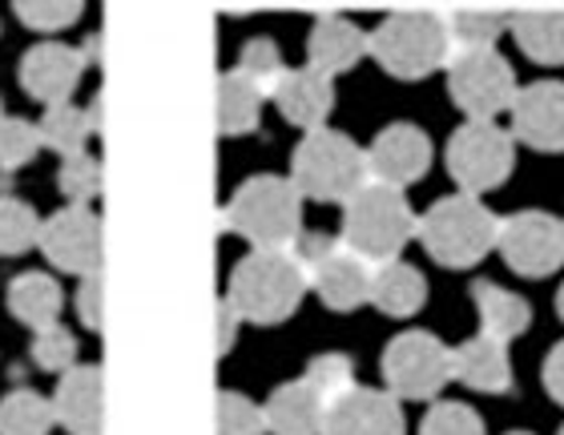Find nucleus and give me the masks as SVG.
<instances>
[{"instance_id":"nucleus-1","label":"nucleus","mask_w":564,"mask_h":435,"mask_svg":"<svg viewBox=\"0 0 564 435\" xmlns=\"http://www.w3.org/2000/svg\"><path fill=\"white\" fill-rule=\"evenodd\" d=\"M223 226L254 250H291L303 235V194L291 177L254 174L223 206Z\"/></svg>"},{"instance_id":"nucleus-2","label":"nucleus","mask_w":564,"mask_h":435,"mask_svg":"<svg viewBox=\"0 0 564 435\" xmlns=\"http://www.w3.org/2000/svg\"><path fill=\"white\" fill-rule=\"evenodd\" d=\"M306 274L286 250H250L247 259L235 262L226 303L235 306L242 323L254 327H274L299 311L306 294Z\"/></svg>"},{"instance_id":"nucleus-3","label":"nucleus","mask_w":564,"mask_h":435,"mask_svg":"<svg viewBox=\"0 0 564 435\" xmlns=\"http://www.w3.org/2000/svg\"><path fill=\"white\" fill-rule=\"evenodd\" d=\"M452 53H456V45L447 36L444 12L432 9L388 12L371 33V57L395 81H423L435 69H447Z\"/></svg>"},{"instance_id":"nucleus-4","label":"nucleus","mask_w":564,"mask_h":435,"mask_svg":"<svg viewBox=\"0 0 564 435\" xmlns=\"http://www.w3.org/2000/svg\"><path fill=\"white\" fill-rule=\"evenodd\" d=\"M294 189L303 202H347L371 182L367 170V150L343 130H315L303 133V142L291 153V174Z\"/></svg>"},{"instance_id":"nucleus-5","label":"nucleus","mask_w":564,"mask_h":435,"mask_svg":"<svg viewBox=\"0 0 564 435\" xmlns=\"http://www.w3.org/2000/svg\"><path fill=\"white\" fill-rule=\"evenodd\" d=\"M415 226L420 218L412 214L403 189L367 182L343 206V247L371 267H383V262L400 259V250L415 238Z\"/></svg>"},{"instance_id":"nucleus-6","label":"nucleus","mask_w":564,"mask_h":435,"mask_svg":"<svg viewBox=\"0 0 564 435\" xmlns=\"http://www.w3.org/2000/svg\"><path fill=\"white\" fill-rule=\"evenodd\" d=\"M500 222L492 210L471 194L440 198L415 226V238L423 242L427 259H435L447 271H468L496 247Z\"/></svg>"},{"instance_id":"nucleus-7","label":"nucleus","mask_w":564,"mask_h":435,"mask_svg":"<svg viewBox=\"0 0 564 435\" xmlns=\"http://www.w3.org/2000/svg\"><path fill=\"white\" fill-rule=\"evenodd\" d=\"M517 165V138L496 121H464L447 142V174L456 177L459 194L480 198L500 189Z\"/></svg>"},{"instance_id":"nucleus-8","label":"nucleus","mask_w":564,"mask_h":435,"mask_svg":"<svg viewBox=\"0 0 564 435\" xmlns=\"http://www.w3.org/2000/svg\"><path fill=\"white\" fill-rule=\"evenodd\" d=\"M447 89L468 121H496L517 101V73L496 48H456L447 61Z\"/></svg>"},{"instance_id":"nucleus-9","label":"nucleus","mask_w":564,"mask_h":435,"mask_svg":"<svg viewBox=\"0 0 564 435\" xmlns=\"http://www.w3.org/2000/svg\"><path fill=\"white\" fill-rule=\"evenodd\" d=\"M383 379L395 400H435L456 379L452 347L427 330H403L383 351Z\"/></svg>"},{"instance_id":"nucleus-10","label":"nucleus","mask_w":564,"mask_h":435,"mask_svg":"<svg viewBox=\"0 0 564 435\" xmlns=\"http://www.w3.org/2000/svg\"><path fill=\"white\" fill-rule=\"evenodd\" d=\"M41 254L53 271L65 274H97L106 259V230H101V214L94 206H61L48 214L41 226Z\"/></svg>"},{"instance_id":"nucleus-11","label":"nucleus","mask_w":564,"mask_h":435,"mask_svg":"<svg viewBox=\"0 0 564 435\" xmlns=\"http://www.w3.org/2000/svg\"><path fill=\"white\" fill-rule=\"evenodd\" d=\"M496 247L505 262L524 279H549L564 267V222L556 214L520 210L500 222Z\"/></svg>"},{"instance_id":"nucleus-12","label":"nucleus","mask_w":564,"mask_h":435,"mask_svg":"<svg viewBox=\"0 0 564 435\" xmlns=\"http://www.w3.org/2000/svg\"><path fill=\"white\" fill-rule=\"evenodd\" d=\"M89 45H65V41H41V45L24 48L21 65H17V81L36 106H65L73 101L77 85H82L85 69H89Z\"/></svg>"},{"instance_id":"nucleus-13","label":"nucleus","mask_w":564,"mask_h":435,"mask_svg":"<svg viewBox=\"0 0 564 435\" xmlns=\"http://www.w3.org/2000/svg\"><path fill=\"white\" fill-rule=\"evenodd\" d=\"M427 165H432V138L412 121H395L388 130H379V138L367 150L371 182L391 189H408L412 182H420Z\"/></svg>"},{"instance_id":"nucleus-14","label":"nucleus","mask_w":564,"mask_h":435,"mask_svg":"<svg viewBox=\"0 0 564 435\" xmlns=\"http://www.w3.org/2000/svg\"><path fill=\"white\" fill-rule=\"evenodd\" d=\"M53 412H57L61 432H106V371H101V363H77L73 371H65L53 388Z\"/></svg>"},{"instance_id":"nucleus-15","label":"nucleus","mask_w":564,"mask_h":435,"mask_svg":"<svg viewBox=\"0 0 564 435\" xmlns=\"http://www.w3.org/2000/svg\"><path fill=\"white\" fill-rule=\"evenodd\" d=\"M512 138L541 153L564 150V85L532 81L512 101Z\"/></svg>"},{"instance_id":"nucleus-16","label":"nucleus","mask_w":564,"mask_h":435,"mask_svg":"<svg viewBox=\"0 0 564 435\" xmlns=\"http://www.w3.org/2000/svg\"><path fill=\"white\" fill-rule=\"evenodd\" d=\"M371 53V33H364L351 17H339V12H323L315 24H311V36H306V65L318 69L323 77H339V73H351L359 61Z\"/></svg>"},{"instance_id":"nucleus-17","label":"nucleus","mask_w":564,"mask_h":435,"mask_svg":"<svg viewBox=\"0 0 564 435\" xmlns=\"http://www.w3.org/2000/svg\"><path fill=\"white\" fill-rule=\"evenodd\" d=\"M323 435H403V407L391 391L351 388L330 403Z\"/></svg>"},{"instance_id":"nucleus-18","label":"nucleus","mask_w":564,"mask_h":435,"mask_svg":"<svg viewBox=\"0 0 564 435\" xmlns=\"http://www.w3.org/2000/svg\"><path fill=\"white\" fill-rule=\"evenodd\" d=\"M271 97L291 126H299L303 133H315L327 130V118L335 109V81L323 77L318 69H311V65H303V69L282 73Z\"/></svg>"},{"instance_id":"nucleus-19","label":"nucleus","mask_w":564,"mask_h":435,"mask_svg":"<svg viewBox=\"0 0 564 435\" xmlns=\"http://www.w3.org/2000/svg\"><path fill=\"white\" fill-rule=\"evenodd\" d=\"M371 279H376V267L351 254L347 247H339L323 267L306 274V283L323 298V306L339 311V315H351L364 303H371Z\"/></svg>"},{"instance_id":"nucleus-20","label":"nucleus","mask_w":564,"mask_h":435,"mask_svg":"<svg viewBox=\"0 0 564 435\" xmlns=\"http://www.w3.org/2000/svg\"><path fill=\"white\" fill-rule=\"evenodd\" d=\"M330 400H323L306 379H291L271 391V400L262 403L267 432L271 435H323L327 432Z\"/></svg>"},{"instance_id":"nucleus-21","label":"nucleus","mask_w":564,"mask_h":435,"mask_svg":"<svg viewBox=\"0 0 564 435\" xmlns=\"http://www.w3.org/2000/svg\"><path fill=\"white\" fill-rule=\"evenodd\" d=\"M452 371H456V379L464 388L500 395V391L512 388L508 342L488 339V335H476V339L459 342V347H452Z\"/></svg>"},{"instance_id":"nucleus-22","label":"nucleus","mask_w":564,"mask_h":435,"mask_svg":"<svg viewBox=\"0 0 564 435\" xmlns=\"http://www.w3.org/2000/svg\"><path fill=\"white\" fill-rule=\"evenodd\" d=\"M4 306L9 315L29 330H45L53 323H61L65 311V291L48 271H24L17 279H9L4 286Z\"/></svg>"},{"instance_id":"nucleus-23","label":"nucleus","mask_w":564,"mask_h":435,"mask_svg":"<svg viewBox=\"0 0 564 435\" xmlns=\"http://www.w3.org/2000/svg\"><path fill=\"white\" fill-rule=\"evenodd\" d=\"M267 89L254 85L242 69H226L218 77V133L223 138H247L262 126Z\"/></svg>"},{"instance_id":"nucleus-24","label":"nucleus","mask_w":564,"mask_h":435,"mask_svg":"<svg viewBox=\"0 0 564 435\" xmlns=\"http://www.w3.org/2000/svg\"><path fill=\"white\" fill-rule=\"evenodd\" d=\"M41 138H45V150L61 153V157H77V153H89V138L101 130V101L85 109L77 101H65V106H53L41 113Z\"/></svg>"},{"instance_id":"nucleus-25","label":"nucleus","mask_w":564,"mask_h":435,"mask_svg":"<svg viewBox=\"0 0 564 435\" xmlns=\"http://www.w3.org/2000/svg\"><path fill=\"white\" fill-rule=\"evenodd\" d=\"M508 33L536 65H564V9H517Z\"/></svg>"},{"instance_id":"nucleus-26","label":"nucleus","mask_w":564,"mask_h":435,"mask_svg":"<svg viewBox=\"0 0 564 435\" xmlns=\"http://www.w3.org/2000/svg\"><path fill=\"white\" fill-rule=\"evenodd\" d=\"M371 303L391 318H408L427 303V279L408 262H383L371 279Z\"/></svg>"},{"instance_id":"nucleus-27","label":"nucleus","mask_w":564,"mask_h":435,"mask_svg":"<svg viewBox=\"0 0 564 435\" xmlns=\"http://www.w3.org/2000/svg\"><path fill=\"white\" fill-rule=\"evenodd\" d=\"M471 298H476V306H480V323H484V335H488V339L508 342L529 330L532 311L520 294L505 291V286H496V283H484L480 279V283L471 286Z\"/></svg>"},{"instance_id":"nucleus-28","label":"nucleus","mask_w":564,"mask_h":435,"mask_svg":"<svg viewBox=\"0 0 564 435\" xmlns=\"http://www.w3.org/2000/svg\"><path fill=\"white\" fill-rule=\"evenodd\" d=\"M57 427L53 395L36 388H17L0 400V435H48Z\"/></svg>"},{"instance_id":"nucleus-29","label":"nucleus","mask_w":564,"mask_h":435,"mask_svg":"<svg viewBox=\"0 0 564 435\" xmlns=\"http://www.w3.org/2000/svg\"><path fill=\"white\" fill-rule=\"evenodd\" d=\"M41 226H45V218L36 214L33 202L4 194L0 198V259H21V254L41 247Z\"/></svg>"},{"instance_id":"nucleus-30","label":"nucleus","mask_w":564,"mask_h":435,"mask_svg":"<svg viewBox=\"0 0 564 435\" xmlns=\"http://www.w3.org/2000/svg\"><path fill=\"white\" fill-rule=\"evenodd\" d=\"M447 36L456 48H492L500 33L512 29L508 9H447Z\"/></svg>"},{"instance_id":"nucleus-31","label":"nucleus","mask_w":564,"mask_h":435,"mask_svg":"<svg viewBox=\"0 0 564 435\" xmlns=\"http://www.w3.org/2000/svg\"><path fill=\"white\" fill-rule=\"evenodd\" d=\"M45 150V138H41V126L29 118H4L0 121V170H24L33 165Z\"/></svg>"},{"instance_id":"nucleus-32","label":"nucleus","mask_w":564,"mask_h":435,"mask_svg":"<svg viewBox=\"0 0 564 435\" xmlns=\"http://www.w3.org/2000/svg\"><path fill=\"white\" fill-rule=\"evenodd\" d=\"M29 355H33L36 371L61 379L65 371L77 367V335H73L65 323H53V327H45V330H33V347H29Z\"/></svg>"},{"instance_id":"nucleus-33","label":"nucleus","mask_w":564,"mask_h":435,"mask_svg":"<svg viewBox=\"0 0 564 435\" xmlns=\"http://www.w3.org/2000/svg\"><path fill=\"white\" fill-rule=\"evenodd\" d=\"M101 186H106V177H101V162H97L94 153L61 157L57 189L65 194V202H69V206H89V202H97Z\"/></svg>"},{"instance_id":"nucleus-34","label":"nucleus","mask_w":564,"mask_h":435,"mask_svg":"<svg viewBox=\"0 0 564 435\" xmlns=\"http://www.w3.org/2000/svg\"><path fill=\"white\" fill-rule=\"evenodd\" d=\"M12 12H17V21L24 29L48 36V33H61V29H73V24L82 21L85 4H77V0H17Z\"/></svg>"},{"instance_id":"nucleus-35","label":"nucleus","mask_w":564,"mask_h":435,"mask_svg":"<svg viewBox=\"0 0 564 435\" xmlns=\"http://www.w3.org/2000/svg\"><path fill=\"white\" fill-rule=\"evenodd\" d=\"M306 383L323 395V400H339V395H347L351 388H359L355 383V363H351V355H339V351H323L315 355L311 363H306Z\"/></svg>"},{"instance_id":"nucleus-36","label":"nucleus","mask_w":564,"mask_h":435,"mask_svg":"<svg viewBox=\"0 0 564 435\" xmlns=\"http://www.w3.org/2000/svg\"><path fill=\"white\" fill-rule=\"evenodd\" d=\"M235 69L247 73L250 81L262 85V89H267V97H271L274 85H279V77L286 73V65H282V53H279V45H274L271 36H254V41H247V45H242Z\"/></svg>"},{"instance_id":"nucleus-37","label":"nucleus","mask_w":564,"mask_h":435,"mask_svg":"<svg viewBox=\"0 0 564 435\" xmlns=\"http://www.w3.org/2000/svg\"><path fill=\"white\" fill-rule=\"evenodd\" d=\"M218 435H271L267 415L254 400L238 391H218Z\"/></svg>"},{"instance_id":"nucleus-38","label":"nucleus","mask_w":564,"mask_h":435,"mask_svg":"<svg viewBox=\"0 0 564 435\" xmlns=\"http://www.w3.org/2000/svg\"><path fill=\"white\" fill-rule=\"evenodd\" d=\"M420 435H488L484 420L471 412L468 403H435L432 412L423 415Z\"/></svg>"},{"instance_id":"nucleus-39","label":"nucleus","mask_w":564,"mask_h":435,"mask_svg":"<svg viewBox=\"0 0 564 435\" xmlns=\"http://www.w3.org/2000/svg\"><path fill=\"white\" fill-rule=\"evenodd\" d=\"M73 311H77V318H82L85 330H94V335L101 330V311H106V279H101V271L77 279Z\"/></svg>"},{"instance_id":"nucleus-40","label":"nucleus","mask_w":564,"mask_h":435,"mask_svg":"<svg viewBox=\"0 0 564 435\" xmlns=\"http://www.w3.org/2000/svg\"><path fill=\"white\" fill-rule=\"evenodd\" d=\"M339 247H343V238L327 235V230H303V235L294 238V247L286 250V254L299 262V271L311 274L315 267H323V262H327Z\"/></svg>"},{"instance_id":"nucleus-41","label":"nucleus","mask_w":564,"mask_h":435,"mask_svg":"<svg viewBox=\"0 0 564 435\" xmlns=\"http://www.w3.org/2000/svg\"><path fill=\"white\" fill-rule=\"evenodd\" d=\"M544 391L564 407V339L556 342L553 351H549V359H544Z\"/></svg>"},{"instance_id":"nucleus-42","label":"nucleus","mask_w":564,"mask_h":435,"mask_svg":"<svg viewBox=\"0 0 564 435\" xmlns=\"http://www.w3.org/2000/svg\"><path fill=\"white\" fill-rule=\"evenodd\" d=\"M238 330H242V318H238V311L230 303H218V355H230V347H235Z\"/></svg>"},{"instance_id":"nucleus-43","label":"nucleus","mask_w":564,"mask_h":435,"mask_svg":"<svg viewBox=\"0 0 564 435\" xmlns=\"http://www.w3.org/2000/svg\"><path fill=\"white\" fill-rule=\"evenodd\" d=\"M556 315L564 318V286H561V291H556Z\"/></svg>"},{"instance_id":"nucleus-44","label":"nucleus","mask_w":564,"mask_h":435,"mask_svg":"<svg viewBox=\"0 0 564 435\" xmlns=\"http://www.w3.org/2000/svg\"><path fill=\"white\" fill-rule=\"evenodd\" d=\"M4 118H9V113H4V97H0V121H4Z\"/></svg>"},{"instance_id":"nucleus-45","label":"nucleus","mask_w":564,"mask_h":435,"mask_svg":"<svg viewBox=\"0 0 564 435\" xmlns=\"http://www.w3.org/2000/svg\"><path fill=\"white\" fill-rule=\"evenodd\" d=\"M512 435H529V432H512Z\"/></svg>"},{"instance_id":"nucleus-46","label":"nucleus","mask_w":564,"mask_h":435,"mask_svg":"<svg viewBox=\"0 0 564 435\" xmlns=\"http://www.w3.org/2000/svg\"><path fill=\"white\" fill-rule=\"evenodd\" d=\"M561 435H564V427H561Z\"/></svg>"}]
</instances>
